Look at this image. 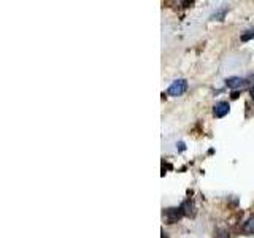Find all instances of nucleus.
<instances>
[{"label":"nucleus","instance_id":"nucleus-1","mask_svg":"<svg viewBox=\"0 0 254 238\" xmlns=\"http://www.w3.org/2000/svg\"><path fill=\"white\" fill-rule=\"evenodd\" d=\"M188 91V81L186 79H177V81H173L169 87V95H172V97H180V95H183Z\"/></svg>","mask_w":254,"mask_h":238},{"label":"nucleus","instance_id":"nucleus-2","mask_svg":"<svg viewBox=\"0 0 254 238\" xmlns=\"http://www.w3.org/2000/svg\"><path fill=\"white\" fill-rule=\"evenodd\" d=\"M164 216H165V219H167L169 224H175V222H178V219L181 216H185V214H183L181 208H167L164 211Z\"/></svg>","mask_w":254,"mask_h":238},{"label":"nucleus","instance_id":"nucleus-3","mask_svg":"<svg viewBox=\"0 0 254 238\" xmlns=\"http://www.w3.org/2000/svg\"><path fill=\"white\" fill-rule=\"evenodd\" d=\"M229 102H218L216 105L213 107V115L214 118H224L229 113Z\"/></svg>","mask_w":254,"mask_h":238},{"label":"nucleus","instance_id":"nucleus-4","mask_svg":"<svg viewBox=\"0 0 254 238\" xmlns=\"http://www.w3.org/2000/svg\"><path fill=\"white\" fill-rule=\"evenodd\" d=\"M246 81L243 78H240V76H230V78H227L226 79V84H227V87H230V89H237V87H240V86H243Z\"/></svg>","mask_w":254,"mask_h":238},{"label":"nucleus","instance_id":"nucleus-5","mask_svg":"<svg viewBox=\"0 0 254 238\" xmlns=\"http://www.w3.org/2000/svg\"><path fill=\"white\" fill-rule=\"evenodd\" d=\"M180 208H181V211H183L185 216H190V214L194 213V202L190 200V198H186V200L181 203Z\"/></svg>","mask_w":254,"mask_h":238},{"label":"nucleus","instance_id":"nucleus-6","mask_svg":"<svg viewBox=\"0 0 254 238\" xmlns=\"http://www.w3.org/2000/svg\"><path fill=\"white\" fill-rule=\"evenodd\" d=\"M227 11H229V6H227V5H222L221 8H218V10L211 14V19H213V21H222V19L226 18Z\"/></svg>","mask_w":254,"mask_h":238},{"label":"nucleus","instance_id":"nucleus-7","mask_svg":"<svg viewBox=\"0 0 254 238\" xmlns=\"http://www.w3.org/2000/svg\"><path fill=\"white\" fill-rule=\"evenodd\" d=\"M243 232H245L246 235H254V214L245 221V224H243Z\"/></svg>","mask_w":254,"mask_h":238},{"label":"nucleus","instance_id":"nucleus-8","mask_svg":"<svg viewBox=\"0 0 254 238\" xmlns=\"http://www.w3.org/2000/svg\"><path fill=\"white\" fill-rule=\"evenodd\" d=\"M251 38H254V29L246 30L245 34H242V35H240V40H242V42H250Z\"/></svg>","mask_w":254,"mask_h":238},{"label":"nucleus","instance_id":"nucleus-9","mask_svg":"<svg viewBox=\"0 0 254 238\" xmlns=\"http://www.w3.org/2000/svg\"><path fill=\"white\" fill-rule=\"evenodd\" d=\"M216 238H230V235H229V232L226 229H219L216 232Z\"/></svg>","mask_w":254,"mask_h":238},{"label":"nucleus","instance_id":"nucleus-10","mask_svg":"<svg viewBox=\"0 0 254 238\" xmlns=\"http://www.w3.org/2000/svg\"><path fill=\"white\" fill-rule=\"evenodd\" d=\"M177 146H180V151H183V149H185V143H178Z\"/></svg>","mask_w":254,"mask_h":238},{"label":"nucleus","instance_id":"nucleus-11","mask_svg":"<svg viewBox=\"0 0 254 238\" xmlns=\"http://www.w3.org/2000/svg\"><path fill=\"white\" fill-rule=\"evenodd\" d=\"M162 238H167V237H165V234H162Z\"/></svg>","mask_w":254,"mask_h":238},{"label":"nucleus","instance_id":"nucleus-12","mask_svg":"<svg viewBox=\"0 0 254 238\" xmlns=\"http://www.w3.org/2000/svg\"><path fill=\"white\" fill-rule=\"evenodd\" d=\"M253 97H254V89H253Z\"/></svg>","mask_w":254,"mask_h":238}]
</instances>
